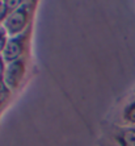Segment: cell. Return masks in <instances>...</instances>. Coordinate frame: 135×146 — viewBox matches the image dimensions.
<instances>
[{"label":"cell","instance_id":"52a82bcc","mask_svg":"<svg viewBox=\"0 0 135 146\" xmlns=\"http://www.w3.org/2000/svg\"><path fill=\"white\" fill-rule=\"evenodd\" d=\"M11 13L9 8H8L7 3L5 1H1L0 3V27L3 25V23L5 21V19L8 17V15Z\"/></svg>","mask_w":135,"mask_h":146},{"label":"cell","instance_id":"ba28073f","mask_svg":"<svg viewBox=\"0 0 135 146\" xmlns=\"http://www.w3.org/2000/svg\"><path fill=\"white\" fill-rule=\"evenodd\" d=\"M8 40H9V36H8L7 32L3 29V27H0V55L3 54L4 49L7 46Z\"/></svg>","mask_w":135,"mask_h":146},{"label":"cell","instance_id":"3957f363","mask_svg":"<svg viewBox=\"0 0 135 146\" xmlns=\"http://www.w3.org/2000/svg\"><path fill=\"white\" fill-rule=\"evenodd\" d=\"M24 53V38L21 36H17V37H9L7 42V46L4 49L3 54V59L5 61V63H12V62H16L18 59H22L21 55Z\"/></svg>","mask_w":135,"mask_h":146},{"label":"cell","instance_id":"5b68a950","mask_svg":"<svg viewBox=\"0 0 135 146\" xmlns=\"http://www.w3.org/2000/svg\"><path fill=\"white\" fill-rule=\"evenodd\" d=\"M123 117L127 122L130 124H134L135 125V102L131 103L130 106H127L123 111Z\"/></svg>","mask_w":135,"mask_h":146},{"label":"cell","instance_id":"277c9868","mask_svg":"<svg viewBox=\"0 0 135 146\" xmlns=\"http://www.w3.org/2000/svg\"><path fill=\"white\" fill-rule=\"evenodd\" d=\"M123 146H135V129H127L122 133L121 137Z\"/></svg>","mask_w":135,"mask_h":146},{"label":"cell","instance_id":"30bf717a","mask_svg":"<svg viewBox=\"0 0 135 146\" xmlns=\"http://www.w3.org/2000/svg\"><path fill=\"white\" fill-rule=\"evenodd\" d=\"M0 3H1V1H0Z\"/></svg>","mask_w":135,"mask_h":146},{"label":"cell","instance_id":"7a4b0ae2","mask_svg":"<svg viewBox=\"0 0 135 146\" xmlns=\"http://www.w3.org/2000/svg\"><path fill=\"white\" fill-rule=\"evenodd\" d=\"M24 75H25V62L24 59H18V61L7 65L3 80L11 91H14L21 84Z\"/></svg>","mask_w":135,"mask_h":146},{"label":"cell","instance_id":"6da1fadb","mask_svg":"<svg viewBox=\"0 0 135 146\" xmlns=\"http://www.w3.org/2000/svg\"><path fill=\"white\" fill-rule=\"evenodd\" d=\"M28 21H29V12L24 5H21L20 8L8 15L1 27L9 37H17L26 28Z\"/></svg>","mask_w":135,"mask_h":146},{"label":"cell","instance_id":"9c48e42d","mask_svg":"<svg viewBox=\"0 0 135 146\" xmlns=\"http://www.w3.org/2000/svg\"><path fill=\"white\" fill-rule=\"evenodd\" d=\"M5 68H7V63L3 59V57L0 55V79L4 78V74H5Z\"/></svg>","mask_w":135,"mask_h":146},{"label":"cell","instance_id":"8992f818","mask_svg":"<svg viewBox=\"0 0 135 146\" xmlns=\"http://www.w3.org/2000/svg\"><path fill=\"white\" fill-rule=\"evenodd\" d=\"M9 94H11V90L5 86L3 79H0V108L5 104V102L9 98Z\"/></svg>","mask_w":135,"mask_h":146},{"label":"cell","instance_id":"8fae6325","mask_svg":"<svg viewBox=\"0 0 135 146\" xmlns=\"http://www.w3.org/2000/svg\"><path fill=\"white\" fill-rule=\"evenodd\" d=\"M134 129H135V128H134Z\"/></svg>","mask_w":135,"mask_h":146}]
</instances>
